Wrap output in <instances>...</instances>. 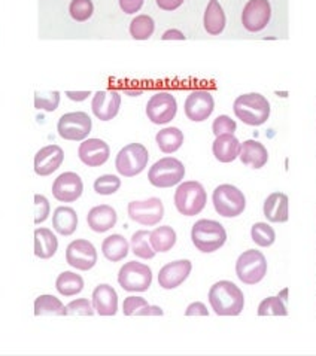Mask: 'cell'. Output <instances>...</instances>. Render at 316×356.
Returning <instances> with one entry per match:
<instances>
[{"mask_svg": "<svg viewBox=\"0 0 316 356\" xmlns=\"http://www.w3.org/2000/svg\"><path fill=\"white\" fill-rule=\"evenodd\" d=\"M209 302L218 316H239L245 307V296L233 282L219 280L209 289Z\"/></svg>", "mask_w": 316, "mask_h": 356, "instance_id": "cell-1", "label": "cell"}, {"mask_svg": "<svg viewBox=\"0 0 316 356\" xmlns=\"http://www.w3.org/2000/svg\"><path fill=\"white\" fill-rule=\"evenodd\" d=\"M233 111L237 120L251 127H258L264 124L270 117V103L264 96L258 93H249L239 96L234 100Z\"/></svg>", "mask_w": 316, "mask_h": 356, "instance_id": "cell-2", "label": "cell"}, {"mask_svg": "<svg viewBox=\"0 0 316 356\" xmlns=\"http://www.w3.org/2000/svg\"><path fill=\"white\" fill-rule=\"evenodd\" d=\"M191 240L197 247V251L212 254L225 245L227 231L218 221L200 219L192 225Z\"/></svg>", "mask_w": 316, "mask_h": 356, "instance_id": "cell-3", "label": "cell"}, {"mask_svg": "<svg viewBox=\"0 0 316 356\" xmlns=\"http://www.w3.org/2000/svg\"><path fill=\"white\" fill-rule=\"evenodd\" d=\"M207 194L197 181L182 182L174 191V206L183 216H196L206 208Z\"/></svg>", "mask_w": 316, "mask_h": 356, "instance_id": "cell-4", "label": "cell"}, {"mask_svg": "<svg viewBox=\"0 0 316 356\" xmlns=\"http://www.w3.org/2000/svg\"><path fill=\"white\" fill-rule=\"evenodd\" d=\"M214 208L223 218H236L247 209L245 194L234 185L224 183L215 188L212 195Z\"/></svg>", "mask_w": 316, "mask_h": 356, "instance_id": "cell-5", "label": "cell"}, {"mask_svg": "<svg viewBox=\"0 0 316 356\" xmlns=\"http://www.w3.org/2000/svg\"><path fill=\"white\" fill-rule=\"evenodd\" d=\"M185 177V166L178 158L166 157L149 168L148 179L155 188H172Z\"/></svg>", "mask_w": 316, "mask_h": 356, "instance_id": "cell-6", "label": "cell"}, {"mask_svg": "<svg viewBox=\"0 0 316 356\" xmlns=\"http://www.w3.org/2000/svg\"><path fill=\"white\" fill-rule=\"evenodd\" d=\"M236 274L245 285H257L267 274V260L260 251H245L236 263Z\"/></svg>", "mask_w": 316, "mask_h": 356, "instance_id": "cell-7", "label": "cell"}, {"mask_svg": "<svg viewBox=\"0 0 316 356\" xmlns=\"http://www.w3.org/2000/svg\"><path fill=\"white\" fill-rule=\"evenodd\" d=\"M149 154L142 144H130L122 148L115 158L117 172L124 177H133L145 170Z\"/></svg>", "mask_w": 316, "mask_h": 356, "instance_id": "cell-8", "label": "cell"}, {"mask_svg": "<svg viewBox=\"0 0 316 356\" xmlns=\"http://www.w3.org/2000/svg\"><path fill=\"white\" fill-rule=\"evenodd\" d=\"M120 287L127 292H145L153 283V271L146 264L130 261L120 269Z\"/></svg>", "mask_w": 316, "mask_h": 356, "instance_id": "cell-9", "label": "cell"}, {"mask_svg": "<svg viewBox=\"0 0 316 356\" xmlns=\"http://www.w3.org/2000/svg\"><path fill=\"white\" fill-rule=\"evenodd\" d=\"M93 122L89 113L85 112H70L65 113L58 120L57 131L58 136L66 140L72 142H82L91 133Z\"/></svg>", "mask_w": 316, "mask_h": 356, "instance_id": "cell-10", "label": "cell"}, {"mask_svg": "<svg viewBox=\"0 0 316 356\" xmlns=\"http://www.w3.org/2000/svg\"><path fill=\"white\" fill-rule=\"evenodd\" d=\"M127 212L131 221L144 227H154L161 222L164 216V206L160 199L151 197L142 201L128 203Z\"/></svg>", "mask_w": 316, "mask_h": 356, "instance_id": "cell-11", "label": "cell"}, {"mask_svg": "<svg viewBox=\"0 0 316 356\" xmlns=\"http://www.w3.org/2000/svg\"><path fill=\"white\" fill-rule=\"evenodd\" d=\"M178 113V102L170 93H157L146 103V115L151 122L163 126L174 120Z\"/></svg>", "mask_w": 316, "mask_h": 356, "instance_id": "cell-12", "label": "cell"}, {"mask_svg": "<svg viewBox=\"0 0 316 356\" xmlns=\"http://www.w3.org/2000/svg\"><path fill=\"white\" fill-rule=\"evenodd\" d=\"M66 261L76 270L89 271L98 263V251L89 240L78 238L66 247Z\"/></svg>", "mask_w": 316, "mask_h": 356, "instance_id": "cell-13", "label": "cell"}, {"mask_svg": "<svg viewBox=\"0 0 316 356\" xmlns=\"http://www.w3.org/2000/svg\"><path fill=\"white\" fill-rule=\"evenodd\" d=\"M271 19V6L269 0H249L242 12V24L249 33L262 32Z\"/></svg>", "mask_w": 316, "mask_h": 356, "instance_id": "cell-14", "label": "cell"}, {"mask_svg": "<svg viewBox=\"0 0 316 356\" xmlns=\"http://www.w3.org/2000/svg\"><path fill=\"white\" fill-rule=\"evenodd\" d=\"M84 192L81 176L74 172L61 173L52 183V195L60 203H74Z\"/></svg>", "mask_w": 316, "mask_h": 356, "instance_id": "cell-15", "label": "cell"}, {"mask_svg": "<svg viewBox=\"0 0 316 356\" xmlns=\"http://www.w3.org/2000/svg\"><path fill=\"white\" fill-rule=\"evenodd\" d=\"M183 109H185V115L188 120L194 121V122L206 121L215 109L214 96L206 90L192 91L187 97Z\"/></svg>", "mask_w": 316, "mask_h": 356, "instance_id": "cell-16", "label": "cell"}, {"mask_svg": "<svg viewBox=\"0 0 316 356\" xmlns=\"http://www.w3.org/2000/svg\"><path fill=\"white\" fill-rule=\"evenodd\" d=\"M78 157L85 166L100 167L109 159L111 148L102 139H87L79 145Z\"/></svg>", "mask_w": 316, "mask_h": 356, "instance_id": "cell-17", "label": "cell"}, {"mask_svg": "<svg viewBox=\"0 0 316 356\" xmlns=\"http://www.w3.org/2000/svg\"><path fill=\"white\" fill-rule=\"evenodd\" d=\"M192 264L188 260H178L166 264L158 273V285L163 289H174L188 279L191 274Z\"/></svg>", "mask_w": 316, "mask_h": 356, "instance_id": "cell-18", "label": "cell"}, {"mask_svg": "<svg viewBox=\"0 0 316 356\" xmlns=\"http://www.w3.org/2000/svg\"><path fill=\"white\" fill-rule=\"evenodd\" d=\"M65 162V151L58 145H48L38 151L34 155V173L39 176H49L58 170Z\"/></svg>", "mask_w": 316, "mask_h": 356, "instance_id": "cell-19", "label": "cell"}, {"mask_svg": "<svg viewBox=\"0 0 316 356\" xmlns=\"http://www.w3.org/2000/svg\"><path fill=\"white\" fill-rule=\"evenodd\" d=\"M121 106V94L118 91H98L93 97L91 109L95 118L111 121L118 115Z\"/></svg>", "mask_w": 316, "mask_h": 356, "instance_id": "cell-20", "label": "cell"}, {"mask_svg": "<svg viewBox=\"0 0 316 356\" xmlns=\"http://www.w3.org/2000/svg\"><path fill=\"white\" fill-rule=\"evenodd\" d=\"M93 307L100 316H113L118 311V293L111 285L102 283L93 291Z\"/></svg>", "mask_w": 316, "mask_h": 356, "instance_id": "cell-21", "label": "cell"}, {"mask_svg": "<svg viewBox=\"0 0 316 356\" xmlns=\"http://www.w3.org/2000/svg\"><path fill=\"white\" fill-rule=\"evenodd\" d=\"M118 215L115 209L109 204H100L89 212L87 222L94 233H106L111 228L117 225Z\"/></svg>", "mask_w": 316, "mask_h": 356, "instance_id": "cell-22", "label": "cell"}, {"mask_svg": "<svg viewBox=\"0 0 316 356\" xmlns=\"http://www.w3.org/2000/svg\"><path fill=\"white\" fill-rule=\"evenodd\" d=\"M264 216L269 222L275 224H282L289 219V200L288 195L284 192L270 194L264 201Z\"/></svg>", "mask_w": 316, "mask_h": 356, "instance_id": "cell-23", "label": "cell"}, {"mask_svg": "<svg viewBox=\"0 0 316 356\" xmlns=\"http://www.w3.org/2000/svg\"><path fill=\"white\" fill-rule=\"evenodd\" d=\"M240 142L232 133H225V135L216 136L212 153L219 163H232L240 154Z\"/></svg>", "mask_w": 316, "mask_h": 356, "instance_id": "cell-24", "label": "cell"}, {"mask_svg": "<svg viewBox=\"0 0 316 356\" xmlns=\"http://www.w3.org/2000/svg\"><path fill=\"white\" fill-rule=\"evenodd\" d=\"M240 162L245 166H251L252 168L264 167L269 162V153L266 146L257 140H245L240 145Z\"/></svg>", "mask_w": 316, "mask_h": 356, "instance_id": "cell-25", "label": "cell"}, {"mask_svg": "<svg viewBox=\"0 0 316 356\" xmlns=\"http://www.w3.org/2000/svg\"><path fill=\"white\" fill-rule=\"evenodd\" d=\"M58 249V238L49 228H36L34 230V255L41 260H49L56 255Z\"/></svg>", "mask_w": 316, "mask_h": 356, "instance_id": "cell-26", "label": "cell"}, {"mask_svg": "<svg viewBox=\"0 0 316 356\" xmlns=\"http://www.w3.org/2000/svg\"><path fill=\"white\" fill-rule=\"evenodd\" d=\"M227 19L223 6L219 5L218 0H209L206 6L205 16H203V25L205 30L210 34V36H218L225 29Z\"/></svg>", "mask_w": 316, "mask_h": 356, "instance_id": "cell-27", "label": "cell"}, {"mask_svg": "<svg viewBox=\"0 0 316 356\" xmlns=\"http://www.w3.org/2000/svg\"><path fill=\"white\" fill-rule=\"evenodd\" d=\"M130 245L127 242V238L121 234H112L103 240L102 243V252L111 263H120L122 260H126V256L128 255Z\"/></svg>", "mask_w": 316, "mask_h": 356, "instance_id": "cell-28", "label": "cell"}, {"mask_svg": "<svg viewBox=\"0 0 316 356\" xmlns=\"http://www.w3.org/2000/svg\"><path fill=\"white\" fill-rule=\"evenodd\" d=\"M52 227L60 236H72L78 228V215L75 209L60 206L52 215Z\"/></svg>", "mask_w": 316, "mask_h": 356, "instance_id": "cell-29", "label": "cell"}, {"mask_svg": "<svg viewBox=\"0 0 316 356\" xmlns=\"http://www.w3.org/2000/svg\"><path fill=\"white\" fill-rule=\"evenodd\" d=\"M34 316H67L66 306L54 296H39L34 300Z\"/></svg>", "mask_w": 316, "mask_h": 356, "instance_id": "cell-30", "label": "cell"}, {"mask_svg": "<svg viewBox=\"0 0 316 356\" xmlns=\"http://www.w3.org/2000/svg\"><path fill=\"white\" fill-rule=\"evenodd\" d=\"M155 142L163 154H173L183 144V133L177 127H168L157 133Z\"/></svg>", "mask_w": 316, "mask_h": 356, "instance_id": "cell-31", "label": "cell"}, {"mask_svg": "<svg viewBox=\"0 0 316 356\" xmlns=\"http://www.w3.org/2000/svg\"><path fill=\"white\" fill-rule=\"evenodd\" d=\"M149 242L155 252H169L177 245V231L169 225L157 227L149 234Z\"/></svg>", "mask_w": 316, "mask_h": 356, "instance_id": "cell-32", "label": "cell"}, {"mask_svg": "<svg viewBox=\"0 0 316 356\" xmlns=\"http://www.w3.org/2000/svg\"><path fill=\"white\" fill-rule=\"evenodd\" d=\"M84 279L74 271H63L56 280V289L63 297H74L84 289Z\"/></svg>", "mask_w": 316, "mask_h": 356, "instance_id": "cell-33", "label": "cell"}, {"mask_svg": "<svg viewBox=\"0 0 316 356\" xmlns=\"http://www.w3.org/2000/svg\"><path fill=\"white\" fill-rule=\"evenodd\" d=\"M149 234L151 233L146 230H139L131 236V251L142 260H153L157 254L151 246V242H149Z\"/></svg>", "mask_w": 316, "mask_h": 356, "instance_id": "cell-34", "label": "cell"}, {"mask_svg": "<svg viewBox=\"0 0 316 356\" xmlns=\"http://www.w3.org/2000/svg\"><path fill=\"white\" fill-rule=\"evenodd\" d=\"M155 23L149 15H137L130 23V36L136 41H146L154 34Z\"/></svg>", "mask_w": 316, "mask_h": 356, "instance_id": "cell-35", "label": "cell"}, {"mask_svg": "<svg viewBox=\"0 0 316 356\" xmlns=\"http://www.w3.org/2000/svg\"><path fill=\"white\" fill-rule=\"evenodd\" d=\"M251 237H252V242L257 246L269 247L275 243L276 233L273 228H271L269 224H266V222H257V224L252 225Z\"/></svg>", "mask_w": 316, "mask_h": 356, "instance_id": "cell-36", "label": "cell"}, {"mask_svg": "<svg viewBox=\"0 0 316 356\" xmlns=\"http://www.w3.org/2000/svg\"><path fill=\"white\" fill-rule=\"evenodd\" d=\"M286 316V302L278 297H269L262 300L258 306V316Z\"/></svg>", "mask_w": 316, "mask_h": 356, "instance_id": "cell-37", "label": "cell"}, {"mask_svg": "<svg viewBox=\"0 0 316 356\" xmlns=\"http://www.w3.org/2000/svg\"><path fill=\"white\" fill-rule=\"evenodd\" d=\"M70 16L78 23H84L91 19L94 12V5L91 0H72L69 6Z\"/></svg>", "mask_w": 316, "mask_h": 356, "instance_id": "cell-38", "label": "cell"}, {"mask_svg": "<svg viewBox=\"0 0 316 356\" xmlns=\"http://www.w3.org/2000/svg\"><path fill=\"white\" fill-rule=\"evenodd\" d=\"M60 104L58 91H36L34 93V108L45 112H54Z\"/></svg>", "mask_w": 316, "mask_h": 356, "instance_id": "cell-39", "label": "cell"}, {"mask_svg": "<svg viewBox=\"0 0 316 356\" xmlns=\"http://www.w3.org/2000/svg\"><path fill=\"white\" fill-rule=\"evenodd\" d=\"M121 188V179L115 175H103L94 182V191L99 195H112Z\"/></svg>", "mask_w": 316, "mask_h": 356, "instance_id": "cell-40", "label": "cell"}, {"mask_svg": "<svg viewBox=\"0 0 316 356\" xmlns=\"http://www.w3.org/2000/svg\"><path fill=\"white\" fill-rule=\"evenodd\" d=\"M34 224H42L43 221H47V218L49 216V212H51V204L48 201V199L45 195H41L36 194L34 195Z\"/></svg>", "mask_w": 316, "mask_h": 356, "instance_id": "cell-41", "label": "cell"}, {"mask_svg": "<svg viewBox=\"0 0 316 356\" xmlns=\"http://www.w3.org/2000/svg\"><path fill=\"white\" fill-rule=\"evenodd\" d=\"M67 315L70 316H93L94 310L91 302L85 298H78L66 306Z\"/></svg>", "mask_w": 316, "mask_h": 356, "instance_id": "cell-42", "label": "cell"}, {"mask_svg": "<svg viewBox=\"0 0 316 356\" xmlns=\"http://www.w3.org/2000/svg\"><path fill=\"white\" fill-rule=\"evenodd\" d=\"M236 129H237L236 121L228 117V115H219V117L214 121V126H212V131L215 136H221V135H225V133H232V135H234Z\"/></svg>", "mask_w": 316, "mask_h": 356, "instance_id": "cell-43", "label": "cell"}, {"mask_svg": "<svg viewBox=\"0 0 316 356\" xmlns=\"http://www.w3.org/2000/svg\"><path fill=\"white\" fill-rule=\"evenodd\" d=\"M145 306H148V301L142 297H128L124 300V304H122V311H124L126 316H135Z\"/></svg>", "mask_w": 316, "mask_h": 356, "instance_id": "cell-44", "label": "cell"}, {"mask_svg": "<svg viewBox=\"0 0 316 356\" xmlns=\"http://www.w3.org/2000/svg\"><path fill=\"white\" fill-rule=\"evenodd\" d=\"M118 2H120V8L122 10V12L131 15V14H136L142 10L145 0H118Z\"/></svg>", "mask_w": 316, "mask_h": 356, "instance_id": "cell-45", "label": "cell"}, {"mask_svg": "<svg viewBox=\"0 0 316 356\" xmlns=\"http://www.w3.org/2000/svg\"><path fill=\"white\" fill-rule=\"evenodd\" d=\"M209 310L203 304V302H191V304L185 310V316H207Z\"/></svg>", "mask_w": 316, "mask_h": 356, "instance_id": "cell-46", "label": "cell"}, {"mask_svg": "<svg viewBox=\"0 0 316 356\" xmlns=\"http://www.w3.org/2000/svg\"><path fill=\"white\" fill-rule=\"evenodd\" d=\"M155 2H157V5H158V8H160V10L170 12V11L178 10V8L183 2H185V0H155Z\"/></svg>", "mask_w": 316, "mask_h": 356, "instance_id": "cell-47", "label": "cell"}, {"mask_svg": "<svg viewBox=\"0 0 316 356\" xmlns=\"http://www.w3.org/2000/svg\"><path fill=\"white\" fill-rule=\"evenodd\" d=\"M164 311L161 310V307L158 306H145L142 310L139 311L137 316H163Z\"/></svg>", "mask_w": 316, "mask_h": 356, "instance_id": "cell-48", "label": "cell"}, {"mask_svg": "<svg viewBox=\"0 0 316 356\" xmlns=\"http://www.w3.org/2000/svg\"><path fill=\"white\" fill-rule=\"evenodd\" d=\"M161 39L163 41H172V39H174V41H185V36H183L182 32H179L177 29H170V30H166L163 33Z\"/></svg>", "mask_w": 316, "mask_h": 356, "instance_id": "cell-49", "label": "cell"}, {"mask_svg": "<svg viewBox=\"0 0 316 356\" xmlns=\"http://www.w3.org/2000/svg\"><path fill=\"white\" fill-rule=\"evenodd\" d=\"M66 96L69 97L70 100H74V102H82V100H85V99H89V97L91 96V93L90 91H84V93H75V91H66Z\"/></svg>", "mask_w": 316, "mask_h": 356, "instance_id": "cell-50", "label": "cell"}, {"mask_svg": "<svg viewBox=\"0 0 316 356\" xmlns=\"http://www.w3.org/2000/svg\"><path fill=\"white\" fill-rule=\"evenodd\" d=\"M279 297L282 298V300L286 302V301H288V289H284L282 292H280V293H279Z\"/></svg>", "mask_w": 316, "mask_h": 356, "instance_id": "cell-51", "label": "cell"}]
</instances>
